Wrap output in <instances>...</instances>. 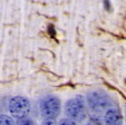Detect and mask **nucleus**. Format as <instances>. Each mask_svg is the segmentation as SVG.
Listing matches in <instances>:
<instances>
[{
  "mask_svg": "<svg viewBox=\"0 0 126 125\" xmlns=\"http://www.w3.org/2000/svg\"><path fill=\"white\" fill-rule=\"evenodd\" d=\"M62 109V105H60V101L58 97L56 96H47L40 102V112L41 115L45 118H49V120H55L60 113Z\"/></svg>",
  "mask_w": 126,
  "mask_h": 125,
  "instance_id": "nucleus-3",
  "label": "nucleus"
},
{
  "mask_svg": "<svg viewBox=\"0 0 126 125\" xmlns=\"http://www.w3.org/2000/svg\"><path fill=\"white\" fill-rule=\"evenodd\" d=\"M65 114L74 122H83L87 116V107L81 96L69 99L65 105Z\"/></svg>",
  "mask_w": 126,
  "mask_h": 125,
  "instance_id": "nucleus-1",
  "label": "nucleus"
},
{
  "mask_svg": "<svg viewBox=\"0 0 126 125\" xmlns=\"http://www.w3.org/2000/svg\"><path fill=\"white\" fill-rule=\"evenodd\" d=\"M104 121L106 125H123V116L117 108H108L104 114Z\"/></svg>",
  "mask_w": 126,
  "mask_h": 125,
  "instance_id": "nucleus-5",
  "label": "nucleus"
},
{
  "mask_svg": "<svg viewBox=\"0 0 126 125\" xmlns=\"http://www.w3.org/2000/svg\"><path fill=\"white\" fill-rule=\"evenodd\" d=\"M0 125H15V123L10 116L1 114L0 115Z\"/></svg>",
  "mask_w": 126,
  "mask_h": 125,
  "instance_id": "nucleus-6",
  "label": "nucleus"
},
{
  "mask_svg": "<svg viewBox=\"0 0 126 125\" xmlns=\"http://www.w3.org/2000/svg\"><path fill=\"white\" fill-rule=\"evenodd\" d=\"M16 125H35L32 122V120L28 117H25V118H21V120H18L16 123Z\"/></svg>",
  "mask_w": 126,
  "mask_h": 125,
  "instance_id": "nucleus-7",
  "label": "nucleus"
},
{
  "mask_svg": "<svg viewBox=\"0 0 126 125\" xmlns=\"http://www.w3.org/2000/svg\"><path fill=\"white\" fill-rule=\"evenodd\" d=\"M41 125H58L55 120H49V118H45L41 123Z\"/></svg>",
  "mask_w": 126,
  "mask_h": 125,
  "instance_id": "nucleus-9",
  "label": "nucleus"
},
{
  "mask_svg": "<svg viewBox=\"0 0 126 125\" xmlns=\"http://www.w3.org/2000/svg\"><path fill=\"white\" fill-rule=\"evenodd\" d=\"M9 111L14 117L21 120L28 116L30 112V103L22 96H15L9 102Z\"/></svg>",
  "mask_w": 126,
  "mask_h": 125,
  "instance_id": "nucleus-4",
  "label": "nucleus"
},
{
  "mask_svg": "<svg viewBox=\"0 0 126 125\" xmlns=\"http://www.w3.org/2000/svg\"><path fill=\"white\" fill-rule=\"evenodd\" d=\"M87 104L89 108L95 113L106 112L112 106V99L106 93L102 90H94L88 93L87 95Z\"/></svg>",
  "mask_w": 126,
  "mask_h": 125,
  "instance_id": "nucleus-2",
  "label": "nucleus"
},
{
  "mask_svg": "<svg viewBox=\"0 0 126 125\" xmlns=\"http://www.w3.org/2000/svg\"><path fill=\"white\" fill-rule=\"evenodd\" d=\"M58 125H77V123L74 122V121L69 120V118H64V120L60 121Z\"/></svg>",
  "mask_w": 126,
  "mask_h": 125,
  "instance_id": "nucleus-8",
  "label": "nucleus"
}]
</instances>
